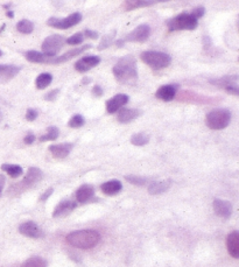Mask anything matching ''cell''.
I'll return each instance as SVG.
<instances>
[{"instance_id":"obj_1","label":"cell","mask_w":239,"mask_h":267,"mask_svg":"<svg viewBox=\"0 0 239 267\" xmlns=\"http://www.w3.org/2000/svg\"><path fill=\"white\" fill-rule=\"evenodd\" d=\"M114 77L122 84H129L138 79V68L137 60L132 55H126L114 64L113 69Z\"/></svg>"},{"instance_id":"obj_2","label":"cell","mask_w":239,"mask_h":267,"mask_svg":"<svg viewBox=\"0 0 239 267\" xmlns=\"http://www.w3.org/2000/svg\"><path fill=\"white\" fill-rule=\"evenodd\" d=\"M100 235L95 230H79L70 232L67 236V242L77 249H92L99 243Z\"/></svg>"},{"instance_id":"obj_3","label":"cell","mask_w":239,"mask_h":267,"mask_svg":"<svg viewBox=\"0 0 239 267\" xmlns=\"http://www.w3.org/2000/svg\"><path fill=\"white\" fill-rule=\"evenodd\" d=\"M231 122V112L226 109H216L210 111L206 117V124L211 130H223Z\"/></svg>"},{"instance_id":"obj_4","label":"cell","mask_w":239,"mask_h":267,"mask_svg":"<svg viewBox=\"0 0 239 267\" xmlns=\"http://www.w3.org/2000/svg\"><path fill=\"white\" fill-rule=\"evenodd\" d=\"M169 31H194L198 26V19L191 12H184L167 22Z\"/></svg>"},{"instance_id":"obj_5","label":"cell","mask_w":239,"mask_h":267,"mask_svg":"<svg viewBox=\"0 0 239 267\" xmlns=\"http://www.w3.org/2000/svg\"><path fill=\"white\" fill-rule=\"evenodd\" d=\"M141 60L143 63L149 65L154 70H160V69L167 68L172 63V57L168 54L162 53V51L147 50L141 53Z\"/></svg>"},{"instance_id":"obj_6","label":"cell","mask_w":239,"mask_h":267,"mask_svg":"<svg viewBox=\"0 0 239 267\" xmlns=\"http://www.w3.org/2000/svg\"><path fill=\"white\" fill-rule=\"evenodd\" d=\"M42 177H43V173L41 172V169L37 167H31L27 171V174H26L25 179L22 180L21 182L16 183V185L11 187L8 193H14V194L21 193V191H24L26 189L31 188L32 186L36 185L37 182H40V181L42 180Z\"/></svg>"},{"instance_id":"obj_7","label":"cell","mask_w":239,"mask_h":267,"mask_svg":"<svg viewBox=\"0 0 239 267\" xmlns=\"http://www.w3.org/2000/svg\"><path fill=\"white\" fill-rule=\"evenodd\" d=\"M63 45H64V37L61 35H57V34H54V35L48 36L47 39L42 42L41 48L43 50V54H45L46 56L49 57V59H53V57H56L57 54L60 53Z\"/></svg>"},{"instance_id":"obj_8","label":"cell","mask_w":239,"mask_h":267,"mask_svg":"<svg viewBox=\"0 0 239 267\" xmlns=\"http://www.w3.org/2000/svg\"><path fill=\"white\" fill-rule=\"evenodd\" d=\"M82 21V14L76 12L68 16L67 18H49L47 24L54 28H59V30H68V28L73 27V26L79 25Z\"/></svg>"},{"instance_id":"obj_9","label":"cell","mask_w":239,"mask_h":267,"mask_svg":"<svg viewBox=\"0 0 239 267\" xmlns=\"http://www.w3.org/2000/svg\"><path fill=\"white\" fill-rule=\"evenodd\" d=\"M210 83H211V84H214L215 87L224 89V90L227 91L229 94H236V96L239 94L237 75H232V76L227 75V76L221 77V79H210Z\"/></svg>"},{"instance_id":"obj_10","label":"cell","mask_w":239,"mask_h":267,"mask_svg":"<svg viewBox=\"0 0 239 267\" xmlns=\"http://www.w3.org/2000/svg\"><path fill=\"white\" fill-rule=\"evenodd\" d=\"M149 35H151V27L148 25L143 24L134 28L131 33H128L124 42H145L148 40Z\"/></svg>"},{"instance_id":"obj_11","label":"cell","mask_w":239,"mask_h":267,"mask_svg":"<svg viewBox=\"0 0 239 267\" xmlns=\"http://www.w3.org/2000/svg\"><path fill=\"white\" fill-rule=\"evenodd\" d=\"M90 48H91L90 45H85V46H83V47L73 48V49L67 51V53L62 54L61 56H56V57H53V59H50L48 63H50V64H60V63L68 62V61H70L71 59H74V57L79 56L82 53H84V51L90 49Z\"/></svg>"},{"instance_id":"obj_12","label":"cell","mask_w":239,"mask_h":267,"mask_svg":"<svg viewBox=\"0 0 239 267\" xmlns=\"http://www.w3.org/2000/svg\"><path fill=\"white\" fill-rule=\"evenodd\" d=\"M100 63V57L96 55H86L75 63V69L80 73H86Z\"/></svg>"},{"instance_id":"obj_13","label":"cell","mask_w":239,"mask_h":267,"mask_svg":"<svg viewBox=\"0 0 239 267\" xmlns=\"http://www.w3.org/2000/svg\"><path fill=\"white\" fill-rule=\"evenodd\" d=\"M128 100L129 98L127 94H118L106 102V111H108V113L110 114L116 113L117 111H119L120 109H123L124 105L127 104Z\"/></svg>"},{"instance_id":"obj_14","label":"cell","mask_w":239,"mask_h":267,"mask_svg":"<svg viewBox=\"0 0 239 267\" xmlns=\"http://www.w3.org/2000/svg\"><path fill=\"white\" fill-rule=\"evenodd\" d=\"M19 232L21 235H24V236L30 238H41L43 236V232L39 228V225L36 223L32 222V220L20 224Z\"/></svg>"},{"instance_id":"obj_15","label":"cell","mask_w":239,"mask_h":267,"mask_svg":"<svg viewBox=\"0 0 239 267\" xmlns=\"http://www.w3.org/2000/svg\"><path fill=\"white\" fill-rule=\"evenodd\" d=\"M177 84H167V85H162L157 90L155 93V97L159 98L163 102H171L175 98L176 96V91H177Z\"/></svg>"},{"instance_id":"obj_16","label":"cell","mask_w":239,"mask_h":267,"mask_svg":"<svg viewBox=\"0 0 239 267\" xmlns=\"http://www.w3.org/2000/svg\"><path fill=\"white\" fill-rule=\"evenodd\" d=\"M214 210L217 216L222 218H229L232 215V204L229 201L224 200H215L214 201Z\"/></svg>"},{"instance_id":"obj_17","label":"cell","mask_w":239,"mask_h":267,"mask_svg":"<svg viewBox=\"0 0 239 267\" xmlns=\"http://www.w3.org/2000/svg\"><path fill=\"white\" fill-rule=\"evenodd\" d=\"M74 145L69 142H63V143H56V145H51L49 147L50 153L57 159H64L70 154L71 149H73Z\"/></svg>"},{"instance_id":"obj_18","label":"cell","mask_w":239,"mask_h":267,"mask_svg":"<svg viewBox=\"0 0 239 267\" xmlns=\"http://www.w3.org/2000/svg\"><path fill=\"white\" fill-rule=\"evenodd\" d=\"M21 68L12 64H0V83L12 79L20 73Z\"/></svg>"},{"instance_id":"obj_19","label":"cell","mask_w":239,"mask_h":267,"mask_svg":"<svg viewBox=\"0 0 239 267\" xmlns=\"http://www.w3.org/2000/svg\"><path fill=\"white\" fill-rule=\"evenodd\" d=\"M226 246L229 253L232 255L235 259L239 258V234L238 231H233L226 238Z\"/></svg>"},{"instance_id":"obj_20","label":"cell","mask_w":239,"mask_h":267,"mask_svg":"<svg viewBox=\"0 0 239 267\" xmlns=\"http://www.w3.org/2000/svg\"><path fill=\"white\" fill-rule=\"evenodd\" d=\"M75 208H76V202H74V201H70V200L62 201V202H60L59 204L56 205L55 210L53 212V217L67 216V215L70 214Z\"/></svg>"},{"instance_id":"obj_21","label":"cell","mask_w":239,"mask_h":267,"mask_svg":"<svg viewBox=\"0 0 239 267\" xmlns=\"http://www.w3.org/2000/svg\"><path fill=\"white\" fill-rule=\"evenodd\" d=\"M141 114L140 110H137V109H120L118 111V122L122 123V124H127V123H131L132 120L137 119Z\"/></svg>"},{"instance_id":"obj_22","label":"cell","mask_w":239,"mask_h":267,"mask_svg":"<svg viewBox=\"0 0 239 267\" xmlns=\"http://www.w3.org/2000/svg\"><path fill=\"white\" fill-rule=\"evenodd\" d=\"M95 196V189L90 185H83L80 187L76 191V199L77 202L80 203H88L94 199Z\"/></svg>"},{"instance_id":"obj_23","label":"cell","mask_w":239,"mask_h":267,"mask_svg":"<svg viewBox=\"0 0 239 267\" xmlns=\"http://www.w3.org/2000/svg\"><path fill=\"white\" fill-rule=\"evenodd\" d=\"M172 186V180H163V181H155L152 182L148 187V193L151 195H160L166 193Z\"/></svg>"},{"instance_id":"obj_24","label":"cell","mask_w":239,"mask_h":267,"mask_svg":"<svg viewBox=\"0 0 239 267\" xmlns=\"http://www.w3.org/2000/svg\"><path fill=\"white\" fill-rule=\"evenodd\" d=\"M122 188H123L122 182L118 180L108 181V182L103 183L102 187H100L103 193L105 195H109V196H113V195L118 194L120 190H122Z\"/></svg>"},{"instance_id":"obj_25","label":"cell","mask_w":239,"mask_h":267,"mask_svg":"<svg viewBox=\"0 0 239 267\" xmlns=\"http://www.w3.org/2000/svg\"><path fill=\"white\" fill-rule=\"evenodd\" d=\"M25 57L27 61L32 63H48L49 62V57H47L43 53L36 50H28L25 53Z\"/></svg>"},{"instance_id":"obj_26","label":"cell","mask_w":239,"mask_h":267,"mask_svg":"<svg viewBox=\"0 0 239 267\" xmlns=\"http://www.w3.org/2000/svg\"><path fill=\"white\" fill-rule=\"evenodd\" d=\"M154 4H155L154 1H143V0H127V1L124 2L123 6L126 11H132V10H135V8H139V7L152 6V5H154Z\"/></svg>"},{"instance_id":"obj_27","label":"cell","mask_w":239,"mask_h":267,"mask_svg":"<svg viewBox=\"0 0 239 267\" xmlns=\"http://www.w3.org/2000/svg\"><path fill=\"white\" fill-rule=\"evenodd\" d=\"M1 169L6 172L11 177H19L24 173V169H22L21 166L12 165V163H4V165H1Z\"/></svg>"},{"instance_id":"obj_28","label":"cell","mask_w":239,"mask_h":267,"mask_svg":"<svg viewBox=\"0 0 239 267\" xmlns=\"http://www.w3.org/2000/svg\"><path fill=\"white\" fill-rule=\"evenodd\" d=\"M51 81H53V75L49 73H42L40 74L39 76L36 77V88L40 89V90H43V89H46L48 87V85L50 84Z\"/></svg>"},{"instance_id":"obj_29","label":"cell","mask_w":239,"mask_h":267,"mask_svg":"<svg viewBox=\"0 0 239 267\" xmlns=\"http://www.w3.org/2000/svg\"><path fill=\"white\" fill-rule=\"evenodd\" d=\"M149 141V136L145 132L135 133L131 138V143L134 146H145Z\"/></svg>"},{"instance_id":"obj_30","label":"cell","mask_w":239,"mask_h":267,"mask_svg":"<svg viewBox=\"0 0 239 267\" xmlns=\"http://www.w3.org/2000/svg\"><path fill=\"white\" fill-rule=\"evenodd\" d=\"M16 30L22 34H31L34 31V24L31 20L27 19L20 20L18 24H16Z\"/></svg>"},{"instance_id":"obj_31","label":"cell","mask_w":239,"mask_h":267,"mask_svg":"<svg viewBox=\"0 0 239 267\" xmlns=\"http://www.w3.org/2000/svg\"><path fill=\"white\" fill-rule=\"evenodd\" d=\"M59 136V128L55 127V126H50V127L47 128V133L43 134L42 137H40V141H53V140H56Z\"/></svg>"},{"instance_id":"obj_32","label":"cell","mask_w":239,"mask_h":267,"mask_svg":"<svg viewBox=\"0 0 239 267\" xmlns=\"http://www.w3.org/2000/svg\"><path fill=\"white\" fill-rule=\"evenodd\" d=\"M21 267H47V261L41 257H32L26 260Z\"/></svg>"},{"instance_id":"obj_33","label":"cell","mask_w":239,"mask_h":267,"mask_svg":"<svg viewBox=\"0 0 239 267\" xmlns=\"http://www.w3.org/2000/svg\"><path fill=\"white\" fill-rule=\"evenodd\" d=\"M114 36H116V31H112L110 34H106L104 37H102V41H100V44L98 45V47H97V49L98 50H104L108 47H110L112 45V42H113Z\"/></svg>"},{"instance_id":"obj_34","label":"cell","mask_w":239,"mask_h":267,"mask_svg":"<svg viewBox=\"0 0 239 267\" xmlns=\"http://www.w3.org/2000/svg\"><path fill=\"white\" fill-rule=\"evenodd\" d=\"M84 124H85L84 117L80 116V114H75L73 118L69 120L68 126H69V127L77 128V127H80V126H83Z\"/></svg>"},{"instance_id":"obj_35","label":"cell","mask_w":239,"mask_h":267,"mask_svg":"<svg viewBox=\"0 0 239 267\" xmlns=\"http://www.w3.org/2000/svg\"><path fill=\"white\" fill-rule=\"evenodd\" d=\"M126 181H128L129 183H132V185L134 186H145L146 183L149 182L148 179H146V177H140V176H134V175H127V176H125Z\"/></svg>"},{"instance_id":"obj_36","label":"cell","mask_w":239,"mask_h":267,"mask_svg":"<svg viewBox=\"0 0 239 267\" xmlns=\"http://www.w3.org/2000/svg\"><path fill=\"white\" fill-rule=\"evenodd\" d=\"M83 33H76L74 34V35H71L70 37H68L67 39V44L71 45V46H76V45H80L83 42Z\"/></svg>"},{"instance_id":"obj_37","label":"cell","mask_w":239,"mask_h":267,"mask_svg":"<svg viewBox=\"0 0 239 267\" xmlns=\"http://www.w3.org/2000/svg\"><path fill=\"white\" fill-rule=\"evenodd\" d=\"M37 118V111L34 110V109H28L27 112H26V119L28 122H34Z\"/></svg>"},{"instance_id":"obj_38","label":"cell","mask_w":239,"mask_h":267,"mask_svg":"<svg viewBox=\"0 0 239 267\" xmlns=\"http://www.w3.org/2000/svg\"><path fill=\"white\" fill-rule=\"evenodd\" d=\"M59 93H60L59 89H55V90L48 93L45 97H43V98H45L46 100H48V102H53V100H55L56 97L59 96Z\"/></svg>"},{"instance_id":"obj_39","label":"cell","mask_w":239,"mask_h":267,"mask_svg":"<svg viewBox=\"0 0 239 267\" xmlns=\"http://www.w3.org/2000/svg\"><path fill=\"white\" fill-rule=\"evenodd\" d=\"M191 13L194 14V16H196L197 19H200V18H202V16H204V13H206V10H204L203 6H198V7L192 8Z\"/></svg>"},{"instance_id":"obj_40","label":"cell","mask_w":239,"mask_h":267,"mask_svg":"<svg viewBox=\"0 0 239 267\" xmlns=\"http://www.w3.org/2000/svg\"><path fill=\"white\" fill-rule=\"evenodd\" d=\"M92 94H94V96L96 97H102L103 94H104V91H103L102 87H99V85H95V87L92 88Z\"/></svg>"},{"instance_id":"obj_41","label":"cell","mask_w":239,"mask_h":267,"mask_svg":"<svg viewBox=\"0 0 239 267\" xmlns=\"http://www.w3.org/2000/svg\"><path fill=\"white\" fill-rule=\"evenodd\" d=\"M83 35H86L88 37H91V39H94V40L98 39V33H97V31H90V30H86L84 31V33H83Z\"/></svg>"},{"instance_id":"obj_42","label":"cell","mask_w":239,"mask_h":267,"mask_svg":"<svg viewBox=\"0 0 239 267\" xmlns=\"http://www.w3.org/2000/svg\"><path fill=\"white\" fill-rule=\"evenodd\" d=\"M24 141L25 143H27V145H32V143L35 141V136H34L33 133H28L27 136L25 137Z\"/></svg>"},{"instance_id":"obj_43","label":"cell","mask_w":239,"mask_h":267,"mask_svg":"<svg viewBox=\"0 0 239 267\" xmlns=\"http://www.w3.org/2000/svg\"><path fill=\"white\" fill-rule=\"evenodd\" d=\"M53 191H54V189H53V188H49V189H48V190L46 191L45 194H42V196L40 197V201H46V200H48V197H49L50 195L53 194Z\"/></svg>"},{"instance_id":"obj_44","label":"cell","mask_w":239,"mask_h":267,"mask_svg":"<svg viewBox=\"0 0 239 267\" xmlns=\"http://www.w3.org/2000/svg\"><path fill=\"white\" fill-rule=\"evenodd\" d=\"M4 186H5V176L2 174H0V196H1V194H2Z\"/></svg>"},{"instance_id":"obj_45","label":"cell","mask_w":239,"mask_h":267,"mask_svg":"<svg viewBox=\"0 0 239 267\" xmlns=\"http://www.w3.org/2000/svg\"><path fill=\"white\" fill-rule=\"evenodd\" d=\"M7 16H10V18H13V12H12V11H8V12H7Z\"/></svg>"},{"instance_id":"obj_46","label":"cell","mask_w":239,"mask_h":267,"mask_svg":"<svg viewBox=\"0 0 239 267\" xmlns=\"http://www.w3.org/2000/svg\"><path fill=\"white\" fill-rule=\"evenodd\" d=\"M2 55V51L1 50H0V56H1Z\"/></svg>"},{"instance_id":"obj_47","label":"cell","mask_w":239,"mask_h":267,"mask_svg":"<svg viewBox=\"0 0 239 267\" xmlns=\"http://www.w3.org/2000/svg\"><path fill=\"white\" fill-rule=\"evenodd\" d=\"M0 120H1V113H0Z\"/></svg>"}]
</instances>
